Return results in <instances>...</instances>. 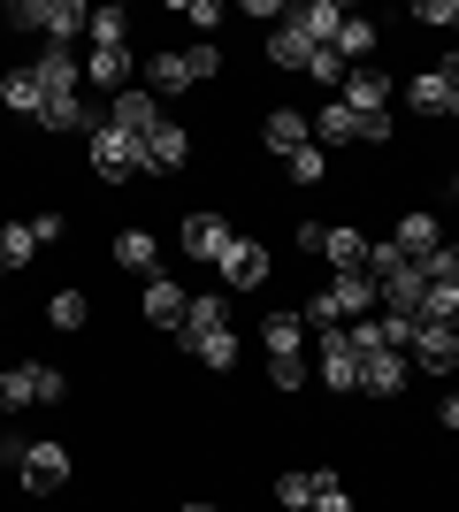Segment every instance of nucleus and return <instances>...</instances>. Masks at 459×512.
Wrapping results in <instances>:
<instances>
[{"mask_svg":"<svg viewBox=\"0 0 459 512\" xmlns=\"http://www.w3.org/2000/svg\"><path fill=\"white\" fill-rule=\"evenodd\" d=\"M306 77H322V85H345V62H337V46H314V62H306Z\"/></svg>","mask_w":459,"mask_h":512,"instance_id":"39","label":"nucleus"},{"mask_svg":"<svg viewBox=\"0 0 459 512\" xmlns=\"http://www.w3.org/2000/svg\"><path fill=\"white\" fill-rule=\"evenodd\" d=\"M452 253H459V245H452Z\"/></svg>","mask_w":459,"mask_h":512,"instance_id":"50","label":"nucleus"},{"mask_svg":"<svg viewBox=\"0 0 459 512\" xmlns=\"http://www.w3.org/2000/svg\"><path fill=\"white\" fill-rule=\"evenodd\" d=\"M306 512H352V497L337 490V474H322V490H314V505H306Z\"/></svg>","mask_w":459,"mask_h":512,"instance_id":"41","label":"nucleus"},{"mask_svg":"<svg viewBox=\"0 0 459 512\" xmlns=\"http://www.w3.org/2000/svg\"><path fill=\"white\" fill-rule=\"evenodd\" d=\"M92 169L108 176V184H123V176H138V169H146V153H138V138H131V130L100 123V130H92Z\"/></svg>","mask_w":459,"mask_h":512,"instance_id":"4","label":"nucleus"},{"mask_svg":"<svg viewBox=\"0 0 459 512\" xmlns=\"http://www.w3.org/2000/svg\"><path fill=\"white\" fill-rule=\"evenodd\" d=\"M444 77H452V115H459V62H444Z\"/></svg>","mask_w":459,"mask_h":512,"instance_id":"46","label":"nucleus"},{"mask_svg":"<svg viewBox=\"0 0 459 512\" xmlns=\"http://www.w3.org/2000/svg\"><path fill=\"white\" fill-rule=\"evenodd\" d=\"M314 490H322V474H299V467H291V474H276V505H291V512H306V505H314Z\"/></svg>","mask_w":459,"mask_h":512,"instance_id":"28","label":"nucleus"},{"mask_svg":"<svg viewBox=\"0 0 459 512\" xmlns=\"http://www.w3.org/2000/svg\"><path fill=\"white\" fill-rule=\"evenodd\" d=\"M322 253L337 260V268H360V260H368V237L360 230H322Z\"/></svg>","mask_w":459,"mask_h":512,"instance_id":"30","label":"nucleus"},{"mask_svg":"<svg viewBox=\"0 0 459 512\" xmlns=\"http://www.w3.org/2000/svg\"><path fill=\"white\" fill-rule=\"evenodd\" d=\"M215 329H230V321H222V299H192V306H184V321H176V344L192 352V344L215 337Z\"/></svg>","mask_w":459,"mask_h":512,"instance_id":"21","label":"nucleus"},{"mask_svg":"<svg viewBox=\"0 0 459 512\" xmlns=\"http://www.w3.org/2000/svg\"><path fill=\"white\" fill-rule=\"evenodd\" d=\"M115 130H131V138H146L153 123H161V107H153V92L146 85H131V92H115V115H108Z\"/></svg>","mask_w":459,"mask_h":512,"instance_id":"19","label":"nucleus"},{"mask_svg":"<svg viewBox=\"0 0 459 512\" xmlns=\"http://www.w3.org/2000/svg\"><path fill=\"white\" fill-rule=\"evenodd\" d=\"M452 352H459V329H452Z\"/></svg>","mask_w":459,"mask_h":512,"instance_id":"48","label":"nucleus"},{"mask_svg":"<svg viewBox=\"0 0 459 512\" xmlns=\"http://www.w3.org/2000/svg\"><path fill=\"white\" fill-rule=\"evenodd\" d=\"M268 54H276L284 69H306V62H314V46H306L299 31H291V23H276V31H268Z\"/></svg>","mask_w":459,"mask_h":512,"instance_id":"29","label":"nucleus"},{"mask_svg":"<svg viewBox=\"0 0 459 512\" xmlns=\"http://www.w3.org/2000/svg\"><path fill=\"white\" fill-rule=\"evenodd\" d=\"M360 54H375V23H360V16H345V31H337V62H360Z\"/></svg>","mask_w":459,"mask_h":512,"instance_id":"31","label":"nucleus"},{"mask_svg":"<svg viewBox=\"0 0 459 512\" xmlns=\"http://www.w3.org/2000/svg\"><path fill=\"white\" fill-rule=\"evenodd\" d=\"M314 138H329V146H345V138H360V115H352L345 100L322 107V123H314Z\"/></svg>","mask_w":459,"mask_h":512,"instance_id":"33","label":"nucleus"},{"mask_svg":"<svg viewBox=\"0 0 459 512\" xmlns=\"http://www.w3.org/2000/svg\"><path fill=\"white\" fill-rule=\"evenodd\" d=\"M184 253L192 260H222L230 253V222H222V214H192V222H184Z\"/></svg>","mask_w":459,"mask_h":512,"instance_id":"17","label":"nucleus"},{"mask_svg":"<svg viewBox=\"0 0 459 512\" xmlns=\"http://www.w3.org/2000/svg\"><path fill=\"white\" fill-rule=\"evenodd\" d=\"M176 512H215V505H176Z\"/></svg>","mask_w":459,"mask_h":512,"instance_id":"47","label":"nucleus"},{"mask_svg":"<svg viewBox=\"0 0 459 512\" xmlns=\"http://www.w3.org/2000/svg\"><path fill=\"white\" fill-rule=\"evenodd\" d=\"M414 321H437V329H459V283H429L421 291V314Z\"/></svg>","mask_w":459,"mask_h":512,"instance_id":"26","label":"nucleus"},{"mask_svg":"<svg viewBox=\"0 0 459 512\" xmlns=\"http://www.w3.org/2000/svg\"><path fill=\"white\" fill-rule=\"evenodd\" d=\"M391 100H398V77H383V69H345V107L391 115Z\"/></svg>","mask_w":459,"mask_h":512,"instance_id":"8","label":"nucleus"},{"mask_svg":"<svg viewBox=\"0 0 459 512\" xmlns=\"http://www.w3.org/2000/svg\"><path fill=\"white\" fill-rule=\"evenodd\" d=\"M115 268H138V276L153 283V268H161V245H153L146 230H123V237H115Z\"/></svg>","mask_w":459,"mask_h":512,"instance_id":"23","label":"nucleus"},{"mask_svg":"<svg viewBox=\"0 0 459 512\" xmlns=\"http://www.w3.org/2000/svg\"><path fill=\"white\" fill-rule=\"evenodd\" d=\"M39 123H46V130H100V123H92V107H85V92H77V100H54Z\"/></svg>","mask_w":459,"mask_h":512,"instance_id":"32","label":"nucleus"},{"mask_svg":"<svg viewBox=\"0 0 459 512\" xmlns=\"http://www.w3.org/2000/svg\"><path fill=\"white\" fill-rule=\"evenodd\" d=\"M215 69H222L215 46H184V54H169V46H161V54L146 62V77H153V85H169V92H184V85H207Z\"/></svg>","mask_w":459,"mask_h":512,"instance_id":"2","label":"nucleus"},{"mask_svg":"<svg viewBox=\"0 0 459 512\" xmlns=\"http://www.w3.org/2000/svg\"><path fill=\"white\" fill-rule=\"evenodd\" d=\"M291 31H299L306 46H337V31H345V8H337V0H306V8H291Z\"/></svg>","mask_w":459,"mask_h":512,"instance_id":"10","label":"nucleus"},{"mask_svg":"<svg viewBox=\"0 0 459 512\" xmlns=\"http://www.w3.org/2000/svg\"><path fill=\"white\" fill-rule=\"evenodd\" d=\"M322 383L329 390H360V352L345 329H322Z\"/></svg>","mask_w":459,"mask_h":512,"instance_id":"9","label":"nucleus"},{"mask_svg":"<svg viewBox=\"0 0 459 512\" xmlns=\"http://www.w3.org/2000/svg\"><path fill=\"white\" fill-rule=\"evenodd\" d=\"M192 360H207L215 375H238V337H230V329H215V337L192 344Z\"/></svg>","mask_w":459,"mask_h":512,"instance_id":"27","label":"nucleus"},{"mask_svg":"<svg viewBox=\"0 0 459 512\" xmlns=\"http://www.w3.org/2000/svg\"><path fill=\"white\" fill-rule=\"evenodd\" d=\"M391 245H398V253H406V260H414V268H421V260L437 253L444 237H437V222H429V214H421V207H406V214H398V237H391Z\"/></svg>","mask_w":459,"mask_h":512,"instance_id":"16","label":"nucleus"},{"mask_svg":"<svg viewBox=\"0 0 459 512\" xmlns=\"http://www.w3.org/2000/svg\"><path fill=\"white\" fill-rule=\"evenodd\" d=\"M360 390H368V398H398V390H406V352H375V360H360Z\"/></svg>","mask_w":459,"mask_h":512,"instance_id":"18","label":"nucleus"},{"mask_svg":"<svg viewBox=\"0 0 459 512\" xmlns=\"http://www.w3.org/2000/svg\"><path fill=\"white\" fill-rule=\"evenodd\" d=\"M352 115H360V107H352ZM360 138H368V146H383V138H391V115H360Z\"/></svg>","mask_w":459,"mask_h":512,"instance_id":"43","label":"nucleus"},{"mask_svg":"<svg viewBox=\"0 0 459 512\" xmlns=\"http://www.w3.org/2000/svg\"><path fill=\"white\" fill-rule=\"evenodd\" d=\"M398 92H406L421 115H452V77H444V69H429V77H414V85H398Z\"/></svg>","mask_w":459,"mask_h":512,"instance_id":"24","label":"nucleus"},{"mask_svg":"<svg viewBox=\"0 0 459 512\" xmlns=\"http://www.w3.org/2000/svg\"><path fill=\"white\" fill-rule=\"evenodd\" d=\"M16 23H23V31H46V46H62L69 31H85V23H92V8H77V0H23Z\"/></svg>","mask_w":459,"mask_h":512,"instance_id":"3","label":"nucleus"},{"mask_svg":"<svg viewBox=\"0 0 459 512\" xmlns=\"http://www.w3.org/2000/svg\"><path fill=\"white\" fill-rule=\"evenodd\" d=\"M0 467H8V474L23 467V436H0Z\"/></svg>","mask_w":459,"mask_h":512,"instance_id":"44","label":"nucleus"},{"mask_svg":"<svg viewBox=\"0 0 459 512\" xmlns=\"http://www.w3.org/2000/svg\"><path fill=\"white\" fill-rule=\"evenodd\" d=\"M261 337H268V383H276V390H299V383H306V352H299L306 321L268 314V321H261Z\"/></svg>","mask_w":459,"mask_h":512,"instance_id":"1","label":"nucleus"},{"mask_svg":"<svg viewBox=\"0 0 459 512\" xmlns=\"http://www.w3.org/2000/svg\"><path fill=\"white\" fill-rule=\"evenodd\" d=\"M215 268H222L230 291H261V283H268V253L253 245V237H230V253H222Z\"/></svg>","mask_w":459,"mask_h":512,"instance_id":"7","label":"nucleus"},{"mask_svg":"<svg viewBox=\"0 0 459 512\" xmlns=\"http://www.w3.org/2000/svg\"><path fill=\"white\" fill-rule=\"evenodd\" d=\"M437 421H444V428H459V398H444V406H437Z\"/></svg>","mask_w":459,"mask_h":512,"instance_id":"45","label":"nucleus"},{"mask_svg":"<svg viewBox=\"0 0 459 512\" xmlns=\"http://www.w3.org/2000/svg\"><path fill=\"white\" fill-rule=\"evenodd\" d=\"M85 85L131 92V46H92V54H85Z\"/></svg>","mask_w":459,"mask_h":512,"instance_id":"13","label":"nucleus"},{"mask_svg":"<svg viewBox=\"0 0 459 512\" xmlns=\"http://www.w3.org/2000/svg\"><path fill=\"white\" fill-rule=\"evenodd\" d=\"M176 16H184V23H199V31H215V23H222V8H215V0H184Z\"/></svg>","mask_w":459,"mask_h":512,"instance_id":"42","label":"nucleus"},{"mask_svg":"<svg viewBox=\"0 0 459 512\" xmlns=\"http://www.w3.org/2000/svg\"><path fill=\"white\" fill-rule=\"evenodd\" d=\"M421 291H429V276H421L414 260H406V268H398V276H383V283H375V299L391 306V314H406V321L421 314Z\"/></svg>","mask_w":459,"mask_h":512,"instance_id":"15","label":"nucleus"},{"mask_svg":"<svg viewBox=\"0 0 459 512\" xmlns=\"http://www.w3.org/2000/svg\"><path fill=\"white\" fill-rule=\"evenodd\" d=\"M16 482H23L31 497L62 490V482H69V451H62V444H23V467H16Z\"/></svg>","mask_w":459,"mask_h":512,"instance_id":"6","label":"nucleus"},{"mask_svg":"<svg viewBox=\"0 0 459 512\" xmlns=\"http://www.w3.org/2000/svg\"><path fill=\"white\" fill-rule=\"evenodd\" d=\"M31 69H39V85H46V107L77 100V85H85V62H69L62 46H46V62H31Z\"/></svg>","mask_w":459,"mask_h":512,"instance_id":"14","label":"nucleus"},{"mask_svg":"<svg viewBox=\"0 0 459 512\" xmlns=\"http://www.w3.org/2000/svg\"><path fill=\"white\" fill-rule=\"evenodd\" d=\"M291 184H322V146H299V153H291Z\"/></svg>","mask_w":459,"mask_h":512,"instance_id":"40","label":"nucleus"},{"mask_svg":"<svg viewBox=\"0 0 459 512\" xmlns=\"http://www.w3.org/2000/svg\"><path fill=\"white\" fill-rule=\"evenodd\" d=\"M261 138H268V146H276V153H284V161H291V153H299L306 138H314V123H306L299 107H276V115H268V123H261Z\"/></svg>","mask_w":459,"mask_h":512,"instance_id":"20","label":"nucleus"},{"mask_svg":"<svg viewBox=\"0 0 459 512\" xmlns=\"http://www.w3.org/2000/svg\"><path fill=\"white\" fill-rule=\"evenodd\" d=\"M85 291H54V306H46V321H54V329H85Z\"/></svg>","mask_w":459,"mask_h":512,"instance_id":"36","label":"nucleus"},{"mask_svg":"<svg viewBox=\"0 0 459 512\" xmlns=\"http://www.w3.org/2000/svg\"><path fill=\"white\" fill-rule=\"evenodd\" d=\"M0 100L16 107V115H46V85H39V69H8V85H0Z\"/></svg>","mask_w":459,"mask_h":512,"instance_id":"22","label":"nucleus"},{"mask_svg":"<svg viewBox=\"0 0 459 512\" xmlns=\"http://www.w3.org/2000/svg\"><path fill=\"white\" fill-rule=\"evenodd\" d=\"M0 276H8V260H0Z\"/></svg>","mask_w":459,"mask_h":512,"instance_id":"49","label":"nucleus"},{"mask_svg":"<svg viewBox=\"0 0 459 512\" xmlns=\"http://www.w3.org/2000/svg\"><path fill=\"white\" fill-rule=\"evenodd\" d=\"M92 46H123V31H131V16H123V8H92Z\"/></svg>","mask_w":459,"mask_h":512,"instance_id":"35","label":"nucleus"},{"mask_svg":"<svg viewBox=\"0 0 459 512\" xmlns=\"http://www.w3.org/2000/svg\"><path fill=\"white\" fill-rule=\"evenodd\" d=\"M184 306H192V299H184V291H176L169 276H153V283H146V321H161V329H176V321H184Z\"/></svg>","mask_w":459,"mask_h":512,"instance_id":"25","label":"nucleus"},{"mask_svg":"<svg viewBox=\"0 0 459 512\" xmlns=\"http://www.w3.org/2000/svg\"><path fill=\"white\" fill-rule=\"evenodd\" d=\"M31 253H39V230H31V222H8V230H0V260H8V268H23Z\"/></svg>","mask_w":459,"mask_h":512,"instance_id":"34","label":"nucleus"},{"mask_svg":"<svg viewBox=\"0 0 459 512\" xmlns=\"http://www.w3.org/2000/svg\"><path fill=\"white\" fill-rule=\"evenodd\" d=\"M138 153H146V169L169 176V169H184V161H192V138H184L176 123H153L146 138H138Z\"/></svg>","mask_w":459,"mask_h":512,"instance_id":"11","label":"nucleus"},{"mask_svg":"<svg viewBox=\"0 0 459 512\" xmlns=\"http://www.w3.org/2000/svg\"><path fill=\"white\" fill-rule=\"evenodd\" d=\"M360 268L383 283V276H398V268H406V253H398V245H368V260H360Z\"/></svg>","mask_w":459,"mask_h":512,"instance_id":"37","label":"nucleus"},{"mask_svg":"<svg viewBox=\"0 0 459 512\" xmlns=\"http://www.w3.org/2000/svg\"><path fill=\"white\" fill-rule=\"evenodd\" d=\"M414 23H437V31H459V0H421Z\"/></svg>","mask_w":459,"mask_h":512,"instance_id":"38","label":"nucleus"},{"mask_svg":"<svg viewBox=\"0 0 459 512\" xmlns=\"http://www.w3.org/2000/svg\"><path fill=\"white\" fill-rule=\"evenodd\" d=\"M421 360V375H452L459 352H452V329H437V321H414V344H406Z\"/></svg>","mask_w":459,"mask_h":512,"instance_id":"12","label":"nucleus"},{"mask_svg":"<svg viewBox=\"0 0 459 512\" xmlns=\"http://www.w3.org/2000/svg\"><path fill=\"white\" fill-rule=\"evenodd\" d=\"M62 375L54 367H0V406H54Z\"/></svg>","mask_w":459,"mask_h":512,"instance_id":"5","label":"nucleus"}]
</instances>
